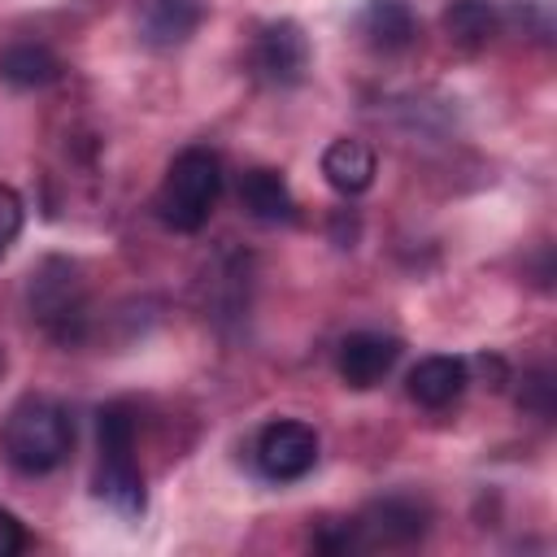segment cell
Listing matches in <instances>:
<instances>
[{
	"mask_svg": "<svg viewBox=\"0 0 557 557\" xmlns=\"http://www.w3.org/2000/svg\"><path fill=\"white\" fill-rule=\"evenodd\" d=\"M252 65H257L270 83H278V87L300 83L305 70H309V35L300 30V22H292V17L270 22V26L257 35V44H252Z\"/></svg>",
	"mask_w": 557,
	"mask_h": 557,
	"instance_id": "obj_6",
	"label": "cell"
},
{
	"mask_svg": "<svg viewBox=\"0 0 557 557\" xmlns=\"http://www.w3.org/2000/svg\"><path fill=\"white\" fill-rule=\"evenodd\" d=\"M30 309H35V318L57 339H74L78 335L74 326L83 322V296H78V283H74L70 265L52 261V265H44L35 274V283H30Z\"/></svg>",
	"mask_w": 557,
	"mask_h": 557,
	"instance_id": "obj_5",
	"label": "cell"
},
{
	"mask_svg": "<svg viewBox=\"0 0 557 557\" xmlns=\"http://www.w3.org/2000/svg\"><path fill=\"white\" fill-rule=\"evenodd\" d=\"M470 383V370L461 357H422L409 370V396L426 409H444L453 405Z\"/></svg>",
	"mask_w": 557,
	"mask_h": 557,
	"instance_id": "obj_10",
	"label": "cell"
},
{
	"mask_svg": "<svg viewBox=\"0 0 557 557\" xmlns=\"http://www.w3.org/2000/svg\"><path fill=\"white\" fill-rule=\"evenodd\" d=\"M17 231H22V196L0 183V261H4L9 244L17 239Z\"/></svg>",
	"mask_w": 557,
	"mask_h": 557,
	"instance_id": "obj_16",
	"label": "cell"
},
{
	"mask_svg": "<svg viewBox=\"0 0 557 557\" xmlns=\"http://www.w3.org/2000/svg\"><path fill=\"white\" fill-rule=\"evenodd\" d=\"M426 518H431L426 505H418L413 496H387V500H374V505L357 518V540H361V544L400 548V544L422 540Z\"/></svg>",
	"mask_w": 557,
	"mask_h": 557,
	"instance_id": "obj_7",
	"label": "cell"
},
{
	"mask_svg": "<svg viewBox=\"0 0 557 557\" xmlns=\"http://www.w3.org/2000/svg\"><path fill=\"white\" fill-rule=\"evenodd\" d=\"M74 448V422L70 413L48 396H26L9 409L0 426V453L22 474H48L57 470Z\"/></svg>",
	"mask_w": 557,
	"mask_h": 557,
	"instance_id": "obj_1",
	"label": "cell"
},
{
	"mask_svg": "<svg viewBox=\"0 0 557 557\" xmlns=\"http://www.w3.org/2000/svg\"><path fill=\"white\" fill-rule=\"evenodd\" d=\"M239 205L257 222H287L296 213V200H292L287 178L278 170H265V165H257V170H248L239 178Z\"/></svg>",
	"mask_w": 557,
	"mask_h": 557,
	"instance_id": "obj_12",
	"label": "cell"
},
{
	"mask_svg": "<svg viewBox=\"0 0 557 557\" xmlns=\"http://www.w3.org/2000/svg\"><path fill=\"white\" fill-rule=\"evenodd\" d=\"M26 548V531H22V522L0 505V557H13V553H22Z\"/></svg>",
	"mask_w": 557,
	"mask_h": 557,
	"instance_id": "obj_17",
	"label": "cell"
},
{
	"mask_svg": "<svg viewBox=\"0 0 557 557\" xmlns=\"http://www.w3.org/2000/svg\"><path fill=\"white\" fill-rule=\"evenodd\" d=\"M361 35L379 52H400V48L413 44L418 22H413V13H409L405 0H370L361 9Z\"/></svg>",
	"mask_w": 557,
	"mask_h": 557,
	"instance_id": "obj_13",
	"label": "cell"
},
{
	"mask_svg": "<svg viewBox=\"0 0 557 557\" xmlns=\"http://www.w3.org/2000/svg\"><path fill=\"white\" fill-rule=\"evenodd\" d=\"M548 387H553V383H548V374H544V370L527 379V392H531V396H527V405H531L540 418H548V413H553V405H548Z\"/></svg>",
	"mask_w": 557,
	"mask_h": 557,
	"instance_id": "obj_18",
	"label": "cell"
},
{
	"mask_svg": "<svg viewBox=\"0 0 557 557\" xmlns=\"http://www.w3.org/2000/svg\"><path fill=\"white\" fill-rule=\"evenodd\" d=\"M400 357V339L392 335H379V331H352L344 344H339V379L357 392L374 387L387 379V370L396 366Z\"/></svg>",
	"mask_w": 557,
	"mask_h": 557,
	"instance_id": "obj_8",
	"label": "cell"
},
{
	"mask_svg": "<svg viewBox=\"0 0 557 557\" xmlns=\"http://www.w3.org/2000/svg\"><path fill=\"white\" fill-rule=\"evenodd\" d=\"M444 30L457 48H483L496 35V4L492 0H448Z\"/></svg>",
	"mask_w": 557,
	"mask_h": 557,
	"instance_id": "obj_14",
	"label": "cell"
},
{
	"mask_svg": "<svg viewBox=\"0 0 557 557\" xmlns=\"http://www.w3.org/2000/svg\"><path fill=\"white\" fill-rule=\"evenodd\" d=\"M100 466H96V496L117 509L122 518H139L144 513V474L135 466V413L131 405H104L100 422Z\"/></svg>",
	"mask_w": 557,
	"mask_h": 557,
	"instance_id": "obj_3",
	"label": "cell"
},
{
	"mask_svg": "<svg viewBox=\"0 0 557 557\" xmlns=\"http://www.w3.org/2000/svg\"><path fill=\"white\" fill-rule=\"evenodd\" d=\"M0 74L13 83V87H44L61 74V61L39 48V44H13L4 57H0Z\"/></svg>",
	"mask_w": 557,
	"mask_h": 557,
	"instance_id": "obj_15",
	"label": "cell"
},
{
	"mask_svg": "<svg viewBox=\"0 0 557 557\" xmlns=\"http://www.w3.org/2000/svg\"><path fill=\"white\" fill-rule=\"evenodd\" d=\"M200 26V4L196 0H148L139 13V35L152 48H174L187 44Z\"/></svg>",
	"mask_w": 557,
	"mask_h": 557,
	"instance_id": "obj_11",
	"label": "cell"
},
{
	"mask_svg": "<svg viewBox=\"0 0 557 557\" xmlns=\"http://www.w3.org/2000/svg\"><path fill=\"white\" fill-rule=\"evenodd\" d=\"M218 191H222V161L209 152V148H183L165 178H161V191H157V218L170 226V231H200L218 205Z\"/></svg>",
	"mask_w": 557,
	"mask_h": 557,
	"instance_id": "obj_2",
	"label": "cell"
},
{
	"mask_svg": "<svg viewBox=\"0 0 557 557\" xmlns=\"http://www.w3.org/2000/svg\"><path fill=\"white\" fill-rule=\"evenodd\" d=\"M0 366H4V357H0Z\"/></svg>",
	"mask_w": 557,
	"mask_h": 557,
	"instance_id": "obj_19",
	"label": "cell"
},
{
	"mask_svg": "<svg viewBox=\"0 0 557 557\" xmlns=\"http://www.w3.org/2000/svg\"><path fill=\"white\" fill-rule=\"evenodd\" d=\"M322 174H326V183H331L339 196H357V191H366V187L374 183V174H379L374 148L361 144V139H352V135L331 139L326 152H322Z\"/></svg>",
	"mask_w": 557,
	"mask_h": 557,
	"instance_id": "obj_9",
	"label": "cell"
},
{
	"mask_svg": "<svg viewBox=\"0 0 557 557\" xmlns=\"http://www.w3.org/2000/svg\"><path fill=\"white\" fill-rule=\"evenodd\" d=\"M318 466V431L296 418H278L257 435V470L270 483H296Z\"/></svg>",
	"mask_w": 557,
	"mask_h": 557,
	"instance_id": "obj_4",
	"label": "cell"
}]
</instances>
